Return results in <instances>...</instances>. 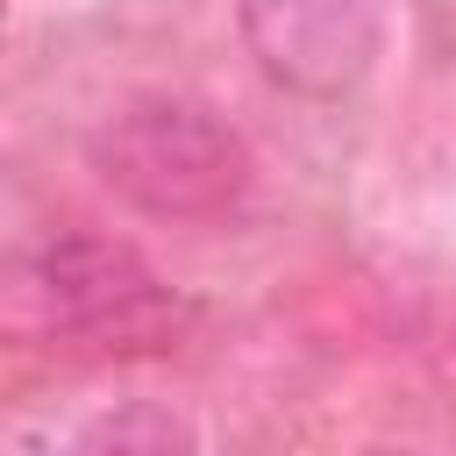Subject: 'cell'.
Masks as SVG:
<instances>
[{"label": "cell", "instance_id": "obj_2", "mask_svg": "<svg viewBox=\"0 0 456 456\" xmlns=\"http://www.w3.org/2000/svg\"><path fill=\"white\" fill-rule=\"evenodd\" d=\"M28 292L50 314L57 335L93 342V349H164L185 321L178 292L114 235L64 228L36 249Z\"/></svg>", "mask_w": 456, "mask_h": 456}, {"label": "cell", "instance_id": "obj_1", "mask_svg": "<svg viewBox=\"0 0 456 456\" xmlns=\"http://www.w3.org/2000/svg\"><path fill=\"white\" fill-rule=\"evenodd\" d=\"M93 171L107 192H121L135 214L157 221H214L249 192V150L242 135L178 93H142L93 135Z\"/></svg>", "mask_w": 456, "mask_h": 456}, {"label": "cell", "instance_id": "obj_3", "mask_svg": "<svg viewBox=\"0 0 456 456\" xmlns=\"http://www.w3.org/2000/svg\"><path fill=\"white\" fill-rule=\"evenodd\" d=\"M256 64L314 100H335L378 57V0H242Z\"/></svg>", "mask_w": 456, "mask_h": 456}]
</instances>
